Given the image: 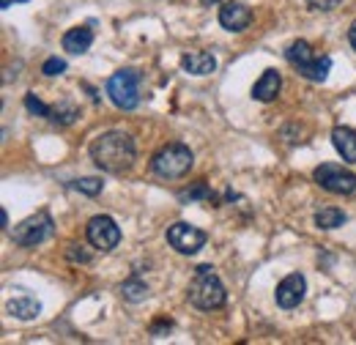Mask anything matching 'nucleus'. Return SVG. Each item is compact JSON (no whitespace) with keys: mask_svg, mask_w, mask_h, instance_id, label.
Returning a JSON list of instances; mask_svg holds the SVG:
<instances>
[{"mask_svg":"<svg viewBox=\"0 0 356 345\" xmlns=\"http://www.w3.org/2000/svg\"><path fill=\"white\" fill-rule=\"evenodd\" d=\"M209 195H211V189L200 181V184H195L192 189L181 192V195H178V200H181V203H192V200H200V198H209Z\"/></svg>","mask_w":356,"mask_h":345,"instance_id":"nucleus-22","label":"nucleus"},{"mask_svg":"<svg viewBox=\"0 0 356 345\" xmlns=\"http://www.w3.org/2000/svg\"><path fill=\"white\" fill-rule=\"evenodd\" d=\"M332 143H334L337 154L343 157V162L356 165V131L354 129H348V127H334Z\"/></svg>","mask_w":356,"mask_h":345,"instance_id":"nucleus-16","label":"nucleus"},{"mask_svg":"<svg viewBox=\"0 0 356 345\" xmlns=\"http://www.w3.org/2000/svg\"><path fill=\"white\" fill-rule=\"evenodd\" d=\"M121 296H124L127 302H143V299L148 296V285L140 282V280H127V282L121 285Z\"/></svg>","mask_w":356,"mask_h":345,"instance_id":"nucleus-19","label":"nucleus"},{"mask_svg":"<svg viewBox=\"0 0 356 345\" xmlns=\"http://www.w3.org/2000/svg\"><path fill=\"white\" fill-rule=\"evenodd\" d=\"M285 61H288L302 77H307L310 83H323V80L329 77V72H332V58H329V55H315L312 47L305 42V39L293 42L285 49Z\"/></svg>","mask_w":356,"mask_h":345,"instance_id":"nucleus-3","label":"nucleus"},{"mask_svg":"<svg viewBox=\"0 0 356 345\" xmlns=\"http://www.w3.org/2000/svg\"><path fill=\"white\" fill-rule=\"evenodd\" d=\"M107 96L118 110H134L140 104V74L134 69H121L107 80Z\"/></svg>","mask_w":356,"mask_h":345,"instance_id":"nucleus-5","label":"nucleus"},{"mask_svg":"<svg viewBox=\"0 0 356 345\" xmlns=\"http://www.w3.org/2000/svg\"><path fill=\"white\" fill-rule=\"evenodd\" d=\"M74 118H80V110L74 102H60V104L49 107V121L58 127H69V124H74Z\"/></svg>","mask_w":356,"mask_h":345,"instance_id":"nucleus-17","label":"nucleus"},{"mask_svg":"<svg viewBox=\"0 0 356 345\" xmlns=\"http://www.w3.org/2000/svg\"><path fill=\"white\" fill-rule=\"evenodd\" d=\"M25 110L33 113V115H39V118H49V104H44L36 93H28L25 96Z\"/></svg>","mask_w":356,"mask_h":345,"instance_id":"nucleus-21","label":"nucleus"},{"mask_svg":"<svg viewBox=\"0 0 356 345\" xmlns=\"http://www.w3.org/2000/svg\"><path fill=\"white\" fill-rule=\"evenodd\" d=\"M340 3L343 0H307V6H310L312 11H334Z\"/></svg>","mask_w":356,"mask_h":345,"instance_id":"nucleus-24","label":"nucleus"},{"mask_svg":"<svg viewBox=\"0 0 356 345\" xmlns=\"http://www.w3.org/2000/svg\"><path fill=\"white\" fill-rule=\"evenodd\" d=\"M280 88H282L280 72L277 69H266L261 74V80L252 86V99H258V102H274L277 93H280Z\"/></svg>","mask_w":356,"mask_h":345,"instance_id":"nucleus-13","label":"nucleus"},{"mask_svg":"<svg viewBox=\"0 0 356 345\" xmlns=\"http://www.w3.org/2000/svg\"><path fill=\"white\" fill-rule=\"evenodd\" d=\"M86 236H88L90 247H96V250H102V252H110V250H115L118 241H121V227L115 225L113 216L99 214L88 222Z\"/></svg>","mask_w":356,"mask_h":345,"instance_id":"nucleus-9","label":"nucleus"},{"mask_svg":"<svg viewBox=\"0 0 356 345\" xmlns=\"http://www.w3.org/2000/svg\"><path fill=\"white\" fill-rule=\"evenodd\" d=\"M305 294H307L305 277H302V274H288V277L277 285L274 299H277V304H280L282 310H293V307H299V304L305 302Z\"/></svg>","mask_w":356,"mask_h":345,"instance_id":"nucleus-10","label":"nucleus"},{"mask_svg":"<svg viewBox=\"0 0 356 345\" xmlns=\"http://www.w3.org/2000/svg\"><path fill=\"white\" fill-rule=\"evenodd\" d=\"M14 3H28V0H0V6H3V8H11Z\"/></svg>","mask_w":356,"mask_h":345,"instance_id":"nucleus-26","label":"nucleus"},{"mask_svg":"<svg viewBox=\"0 0 356 345\" xmlns=\"http://www.w3.org/2000/svg\"><path fill=\"white\" fill-rule=\"evenodd\" d=\"M195 154L189 151V145L184 143H170L165 148H159L151 159V170L156 172L159 178H181L192 170Z\"/></svg>","mask_w":356,"mask_h":345,"instance_id":"nucleus-4","label":"nucleus"},{"mask_svg":"<svg viewBox=\"0 0 356 345\" xmlns=\"http://www.w3.org/2000/svg\"><path fill=\"white\" fill-rule=\"evenodd\" d=\"M63 49L69 52V55H83V52H88L90 44H93V31H90L88 25H80V28H72V31H66L63 33Z\"/></svg>","mask_w":356,"mask_h":345,"instance_id":"nucleus-14","label":"nucleus"},{"mask_svg":"<svg viewBox=\"0 0 356 345\" xmlns=\"http://www.w3.org/2000/svg\"><path fill=\"white\" fill-rule=\"evenodd\" d=\"M348 42H351V47H354V52H356V22L351 25V31H348Z\"/></svg>","mask_w":356,"mask_h":345,"instance_id":"nucleus-25","label":"nucleus"},{"mask_svg":"<svg viewBox=\"0 0 356 345\" xmlns=\"http://www.w3.org/2000/svg\"><path fill=\"white\" fill-rule=\"evenodd\" d=\"M206 241H209L206 230H200V227H195V225H189V222H176V225L168 227V244H170L176 252H181V255H195V252H200Z\"/></svg>","mask_w":356,"mask_h":345,"instance_id":"nucleus-8","label":"nucleus"},{"mask_svg":"<svg viewBox=\"0 0 356 345\" xmlns=\"http://www.w3.org/2000/svg\"><path fill=\"white\" fill-rule=\"evenodd\" d=\"M6 312H8V315H14L17 321H33V318H39L42 304L36 302L33 296L22 294V296H14V299H8V302H6Z\"/></svg>","mask_w":356,"mask_h":345,"instance_id":"nucleus-15","label":"nucleus"},{"mask_svg":"<svg viewBox=\"0 0 356 345\" xmlns=\"http://www.w3.org/2000/svg\"><path fill=\"white\" fill-rule=\"evenodd\" d=\"M181 66H184V72H189L195 77H206L217 69V58L211 52H186L181 58Z\"/></svg>","mask_w":356,"mask_h":345,"instance_id":"nucleus-12","label":"nucleus"},{"mask_svg":"<svg viewBox=\"0 0 356 345\" xmlns=\"http://www.w3.org/2000/svg\"><path fill=\"white\" fill-rule=\"evenodd\" d=\"M52 227H55L52 216L47 214V211H39V214L22 219L19 225H14L8 230V236L19 247H36V244H42V241H47L52 236Z\"/></svg>","mask_w":356,"mask_h":345,"instance_id":"nucleus-6","label":"nucleus"},{"mask_svg":"<svg viewBox=\"0 0 356 345\" xmlns=\"http://www.w3.org/2000/svg\"><path fill=\"white\" fill-rule=\"evenodd\" d=\"M312 178L321 189H326L332 195H354L356 192V172L346 170L343 165H334V162L315 168Z\"/></svg>","mask_w":356,"mask_h":345,"instance_id":"nucleus-7","label":"nucleus"},{"mask_svg":"<svg viewBox=\"0 0 356 345\" xmlns=\"http://www.w3.org/2000/svg\"><path fill=\"white\" fill-rule=\"evenodd\" d=\"M189 302L197 310H220L227 302L222 280L214 274L211 266H197L195 277L189 282Z\"/></svg>","mask_w":356,"mask_h":345,"instance_id":"nucleus-2","label":"nucleus"},{"mask_svg":"<svg viewBox=\"0 0 356 345\" xmlns=\"http://www.w3.org/2000/svg\"><path fill=\"white\" fill-rule=\"evenodd\" d=\"M90 159L99 170L113 172V175H121V172L132 170L134 157H137V148H134V140L127 131H104L99 134L93 143H90Z\"/></svg>","mask_w":356,"mask_h":345,"instance_id":"nucleus-1","label":"nucleus"},{"mask_svg":"<svg viewBox=\"0 0 356 345\" xmlns=\"http://www.w3.org/2000/svg\"><path fill=\"white\" fill-rule=\"evenodd\" d=\"M72 186L77 189V192H83V195H90V198H96L99 192H102V178H93V175H88V178H77V181H72Z\"/></svg>","mask_w":356,"mask_h":345,"instance_id":"nucleus-20","label":"nucleus"},{"mask_svg":"<svg viewBox=\"0 0 356 345\" xmlns=\"http://www.w3.org/2000/svg\"><path fill=\"white\" fill-rule=\"evenodd\" d=\"M346 211H340V209H334V206H326V209H321L318 214H315V225L321 227V230H334V227H340V225H346Z\"/></svg>","mask_w":356,"mask_h":345,"instance_id":"nucleus-18","label":"nucleus"},{"mask_svg":"<svg viewBox=\"0 0 356 345\" xmlns=\"http://www.w3.org/2000/svg\"><path fill=\"white\" fill-rule=\"evenodd\" d=\"M63 72H66V61L58 58V55L47 58L44 66H42V74H47V77H58V74H63Z\"/></svg>","mask_w":356,"mask_h":345,"instance_id":"nucleus-23","label":"nucleus"},{"mask_svg":"<svg viewBox=\"0 0 356 345\" xmlns=\"http://www.w3.org/2000/svg\"><path fill=\"white\" fill-rule=\"evenodd\" d=\"M0 222H3V227H8V216H6V209H0Z\"/></svg>","mask_w":356,"mask_h":345,"instance_id":"nucleus-27","label":"nucleus"},{"mask_svg":"<svg viewBox=\"0 0 356 345\" xmlns=\"http://www.w3.org/2000/svg\"><path fill=\"white\" fill-rule=\"evenodd\" d=\"M252 22V11L244 6V3H236V0H227L220 6V25L230 33H241L247 25Z\"/></svg>","mask_w":356,"mask_h":345,"instance_id":"nucleus-11","label":"nucleus"}]
</instances>
